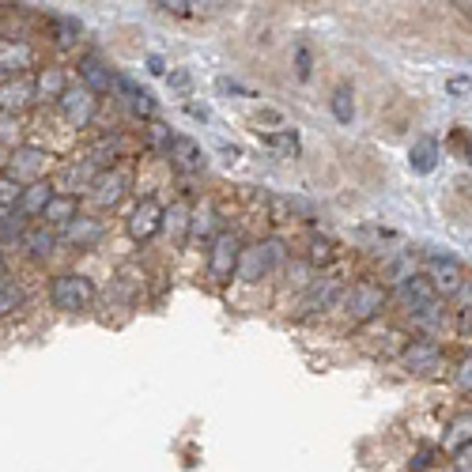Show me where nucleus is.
I'll list each match as a JSON object with an SVG mask.
<instances>
[{"label": "nucleus", "mask_w": 472, "mask_h": 472, "mask_svg": "<svg viewBox=\"0 0 472 472\" xmlns=\"http://www.w3.org/2000/svg\"><path fill=\"white\" fill-rule=\"evenodd\" d=\"M220 152L231 155V159H239V155H242V148H234V144H223V140H220Z\"/></svg>", "instance_id": "44"}, {"label": "nucleus", "mask_w": 472, "mask_h": 472, "mask_svg": "<svg viewBox=\"0 0 472 472\" xmlns=\"http://www.w3.org/2000/svg\"><path fill=\"white\" fill-rule=\"evenodd\" d=\"M23 246H27V253H31V258H49V253L53 249H57V234H53V227H31L27 231V239H23Z\"/></svg>", "instance_id": "22"}, {"label": "nucleus", "mask_w": 472, "mask_h": 472, "mask_svg": "<svg viewBox=\"0 0 472 472\" xmlns=\"http://www.w3.org/2000/svg\"><path fill=\"white\" fill-rule=\"evenodd\" d=\"M472 442V412H465L461 420H453V427H450V434H446V446L450 450H461V446H468Z\"/></svg>", "instance_id": "29"}, {"label": "nucleus", "mask_w": 472, "mask_h": 472, "mask_svg": "<svg viewBox=\"0 0 472 472\" xmlns=\"http://www.w3.org/2000/svg\"><path fill=\"white\" fill-rule=\"evenodd\" d=\"M102 234H106V227H102L99 220H91V215H80V220H72V223L65 227L61 239H65L68 246H76V249H87V246L102 242Z\"/></svg>", "instance_id": "12"}, {"label": "nucleus", "mask_w": 472, "mask_h": 472, "mask_svg": "<svg viewBox=\"0 0 472 472\" xmlns=\"http://www.w3.org/2000/svg\"><path fill=\"white\" fill-rule=\"evenodd\" d=\"M125 186H129V178H125L121 170H114V174H102V178L95 181V205H102V208H114V205L121 201Z\"/></svg>", "instance_id": "19"}, {"label": "nucleus", "mask_w": 472, "mask_h": 472, "mask_svg": "<svg viewBox=\"0 0 472 472\" xmlns=\"http://www.w3.org/2000/svg\"><path fill=\"white\" fill-rule=\"evenodd\" d=\"M46 167H49V152L34 148V144H20V148L8 155V174L20 178V181H31V186L34 181H42Z\"/></svg>", "instance_id": "4"}, {"label": "nucleus", "mask_w": 472, "mask_h": 472, "mask_svg": "<svg viewBox=\"0 0 472 472\" xmlns=\"http://www.w3.org/2000/svg\"><path fill=\"white\" fill-rule=\"evenodd\" d=\"M446 91H450V95H465V91H472V76H453L446 83Z\"/></svg>", "instance_id": "38"}, {"label": "nucleus", "mask_w": 472, "mask_h": 472, "mask_svg": "<svg viewBox=\"0 0 472 472\" xmlns=\"http://www.w3.org/2000/svg\"><path fill=\"white\" fill-rule=\"evenodd\" d=\"M65 68H42L34 76V102H61L65 99Z\"/></svg>", "instance_id": "14"}, {"label": "nucleus", "mask_w": 472, "mask_h": 472, "mask_svg": "<svg viewBox=\"0 0 472 472\" xmlns=\"http://www.w3.org/2000/svg\"><path fill=\"white\" fill-rule=\"evenodd\" d=\"M49 23H53V31H57V42L61 46H72V42L80 39V31H83L80 20H72V15H53Z\"/></svg>", "instance_id": "31"}, {"label": "nucleus", "mask_w": 472, "mask_h": 472, "mask_svg": "<svg viewBox=\"0 0 472 472\" xmlns=\"http://www.w3.org/2000/svg\"><path fill=\"white\" fill-rule=\"evenodd\" d=\"M23 287L20 284H15L12 276H4V280H0V318H8V314H15V310H20V306H23Z\"/></svg>", "instance_id": "24"}, {"label": "nucleus", "mask_w": 472, "mask_h": 472, "mask_svg": "<svg viewBox=\"0 0 472 472\" xmlns=\"http://www.w3.org/2000/svg\"><path fill=\"white\" fill-rule=\"evenodd\" d=\"M23 239H27L23 215H20V212H4V215H0V253L20 249V242H23Z\"/></svg>", "instance_id": "21"}, {"label": "nucleus", "mask_w": 472, "mask_h": 472, "mask_svg": "<svg viewBox=\"0 0 472 472\" xmlns=\"http://www.w3.org/2000/svg\"><path fill=\"white\" fill-rule=\"evenodd\" d=\"M458 472H472V442L458 450Z\"/></svg>", "instance_id": "39"}, {"label": "nucleus", "mask_w": 472, "mask_h": 472, "mask_svg": "<svg viewBox=\"0 0 472 472\" xmlns=\"http://www.w3.org/2000/svg\"><path fill=\"white\" fill-rule=\"evenodd\" d=\"M186 114H189V118H197V121H208V118H212L205 102H189V106H186Z\"/></svg>", "instance_id": "42"}, {"label": "nucleus", "mask_w": 472, "mask_h": 472, "mask_svg": "<svg viewBox=\"0 0 472 472\" xmlns=\"http://www.w3.org/2000/svg\"><path fill=\"white\" fill-rule=\"evenodd\" d=\"M434 363H439V348H434V344H427V340L412 344V348L405 352V367H408V371H434Z\"/></svg>", "instance_id": "23"}, {"label": "nucleus", "mask_w": 472, "mask_h": 472, "mask_svg": "<svg viewBox=\"0 0 472 472\" xmlns=\"http://www.w3.org/2000/svg\"><path fill=\"white\" fill-rule=\"evenodd\" d=\"M284 261V246L280 242H261V246H249L242 249V261H239V280L246 284H258L265 272H272Z\"/></svg>", "instance_id": "2"}, {"label": "nucleus", "mask_w": 472, "mask_h": 472, "mask_svg": "<svg viewBox=\"0 0 472 472\" xmlns=\"http://www.w3.org/2000/svg\"><path fill=\"white\" fill-rule=\"evenodd\" d=\"M239 261H242V242L234 239V234H220V239L212 242V249H208V272H212V280L227 284L231 276H239Z\"/></svg>", "instance_id": "3"}, {"label": "nucleus", "mask_w": 472, "mask_h": 472, "mask_svg": "<svg viewBox=\"0 0 472 472\" xmlns=\"http://www.w3.org/2000/svg\"><path fill=\"white\" fill-rule=\"evenodd\" d=\"M310 68H314L310 49H306V46H299V49H295V72H299V80H310Z\"/></svg>", "instance_id": "36"}, {"label": "nucleus", "mask_w": 472, "mask_h": 472, "mask_svg": "<svg viewBox=\"0 0 472 472\" xmlns=\"http://www.w3.org/2000/svg\"><path fill=\"white\" fill-rule=\"evenodd\" d=\"M401 299L415 314H427V310H434V302H439V292H434V284L427 276H408V280H401Z\"/></svg>", "instance_id": "9"}, {"label": "nucleus", "mask_w": 472, "mask_h": 472, "mask_svg": "<svg viewBox=\"0 0 472 472\" xmlns=\"http://www.w3.org/2000/svg\"><path fill=\"white\" fill-rule=\"evenodd\" d=\"M337 292H340L337 280H318V284L310 287V292H306V310H318V306L325 310V306H329V302L337 299Z\"/></svg>", "instance_id": "26"}, {"label": "nucleus", "mask_w": 472, "mask_h": 472, "mask_svg": "<svg viewBox=\"0 0 472 472\" xmlns=\"http://www.w3.org/2000/svg\"><path fill=\"white\" fill-rule=\"evenodd\" d=\"M162 12H170V15H189L193 4H186V0H170V4H159Z\"/></svg>", "instance_id": "41"}, {"label": "nucleus", "mask_w": 472, "mask_h": 472, "mask_svg": "<svg viewBox=\"0 0 472 472\" xmlns=\"http://www.w3.org/2000/svg\"><path fill=\"white\" fill-rule=\"evenodd\" d=\"M167 80H170V87H174V91H186V87L193 83V76H189V72H186V68H174V72H170V76H167Z\"/></svg>", "instance_id": "37"}, {"label": "nucleus", "mask_w": 472, "mask_h": 472, "mask_svg": "<svg viewBox=\"0 0 472 472\" xmlns=\"http://www.w3.org/2000/svg\"><path fill=\"white\" fill-rule=\"evenodd\" d=\"M148 144H152V148H159V152H170L174 136H170L167 125H152V129H148Z\"/></svg>", "instance_id": "34"}, {"label": "nucleus", "mask_w": 472, "mask_h": 472, "mask_svg": "<svg viewBox=\"0 0 472 472\" xmlns=\"http://www.w3.org/2000/svg\"><path fill=\"white\" fill-rule=\"evenodd\" d=\"M344 306H348V314L355 321H367V318H374L386 306V295H382V287H378V284H355L352 292L344 295Z\"/></svg>", "instance_id": "7"}, {"label": "nucleus", "mask_w": 472, "mask_h": 472, "mask_svg": "<svg viewBox=\"0 0 472 472\" xmlns=\"http://www.w3.org/2000/svg\"><path fill=\"white\" fill-rule=\"evenodd\" d=\"M4 155H8V148H4V144H0V162H8V159H4Z\"/></svg>", "instance_id": "46"}, {"label": "nucleus", "mask_w": 472, "mask_h": 472, "mask_svg": "<svg viewBox=\"0 0 472 472\" xmlns=\"http://www.w3.org/2000/svg\"><path fill=\"white\" fill-rule=\"evenodd\" d=\"M148 68L155 72V76H162V72H167V61H162L159 53H152V57H148Z\"/></svg>", "instance_id": "43"}, {"label": "nucleus", "mask_w": 472, "mask_h": 472, "mask_svg": "<svg viewBox=\"0 0 472 472\" xmlns=\"http://www.w3.org/2000/svg\"><path fill=\"white\" fill-rule=\"evenodd\" d=\"M329 106H333V118H337L340 125H352V118H355L352 87H337V91H333V99H329Z\"/></svg>", "instance_id": "28"}, {"label": "nucleus", "mask_w": 472, "mask_h": 472, "mask_svg": "<svg viewBox=\"0 0 472 472\" xmlns=\"http://www.w3.org/2000/svg\"><path fill=\"white\" fill-rule=\"evenodd\" d=\"M34 102V80H4L0 83V114H15L20 118V110H27V106Z\"/></svg>", "instance_id": "8"}, {"label": "nucleus", "mask_w": 472, "mask_h": 472, "mask_svg": "<svg viewBox=\"0 0 472 472\" xmlns=\"http://www.w3.org/2000/svg\"><path fill=\"white\" fill-rule=\"evenodd\" d=\"M61 110H65L68 125H76V129H87V125L95 121L99 99L91 95L87 87H68V91H65V99H61Z\"/></svg>", "instance_id": "6"}, {"label": "nucleus", "mask_w": 472, "mask_h": 472, "mask_svg": "<svg viewBox=\"0 0 472 472\" xmlns=\"http://www.w3.org/2000/svg\"><path fill=\"white\" fill-rule=\"evenodd\" d=\"M431 284H434V292H442V295H453L461 287V265L450 258V253H442V258H434L431 261V276H427Z\"/></svg>", "instance_id": "11"}, {"label": "nucleus", "mask_w": 472, "mask_h": 472, "mask_svg": "<svg viewBox=\"0 0 472 472\" xmlns=\"http://www.w3.org/2000/svg\"><path fill=\"white\" fill-rule=\"evenodd\" d=\"M162 215H167V208H162L155 197H144V201L133 208V215H129V234L140 239V242H148L152 234L162 231Z\"/></svg>", "instance_id": "5"}, {"label": "nucleus", "mask_w": 472, "mask_h": 472, "mask_svg": "<svg viewBox=\"0 0 472 472\" xmlns=\"http://www.w3.org/2000/svg\"><path fill=\"white\" fill-rule=\"evenodd\" d=\"M189 205H181V201H174L170 208H167V215H162V227H167L170 234H174V239H181V234H186L189 231Z\"/></svg>", "instance_id": "27"}, {"label": "nucleus", "mask_w": 472, "mask_h": 472, "mask_svg": "<svg viewBox=\"0 0 472 472\" xmlns=\"http://www.w3.org/2000/svg\"><path fill=\"white\" fill-rule=\"evenodd\" d=\"M310 261L329 265V261H333V242H329V239H314V246H310Z\"/></svg>", "instance_id": "35"}, {"label": "nucleus", "mask_w": 472, "mask_h": 472, "mask_svg": "<svg viewBox=\"0 0 472 472\" xmlns=\"http://www.w3.org/2000/svg\"><path fill=\"white\" fill-rule=\"evenodd\" d=\"M268 148H276L280 155H299V133L295 129H280V133H268L265 136Z\"/></svg>", "instance_id": "30"}, {"label": "nucleus", "mask_w": 472, "mask_h": 472, "mask_svg": "<svg viewBox=\"0 0 472 472\" xmlns=\"http://www.w3.org/2000/svg\"><path fill=\"white\" fill-rule=\"evenodd\" d=\"M53 186L49 181H34V186H27L23 189V201H20V215L23 220H31V215H42L46 208H49V201H53Z\"/></svg>", "instance_id": "18"}, {"label": "nucleus", "mask_w": 472, "mask_h": 472, "mask_svg": "<svg viewBox=\"0 0 472 472\" xmlns=\"http://www.w3.org/2000/svg\"><path fill=\"white\" fill-rule=\"evenodd\" d=\"M46 227H68L72 220H80V197L76 193H57L49 201V208L42 212Z\"/></svg>", "instance_id": "13"}, {"label": "nucleus", "mask_w": 472, "mask_h": 472, "mask_svg": "<svg viewBox=\"0 0 472 472\" xmlns=\"http://www.w3.org/2000/svg\"><path fill=\"white\" fill-rule=\"evenodd\" d=\"M181 170H201L205 167V152H201V144L197 140H189V136H174V144H170V152H167Z\"/></svg>", "instance_id": "16"}, {"label": "nucleus", "mask_w": 472, "mask_h": 472, "mask_svg": "<svg viewBox=\"0 0 472 472\" xmlns=\"http://www.w3.org/2000/svg\"><path fill=\"white\" fill-rule=\"evenodd\" d=\"M215 227V212L212 208H201V212H197L193 215V223H189V234H193V239H205V234Z\"/></svg>", "instance_id": "33"}, {"label": "nucleus", "mask_w": 472, "mask_h": 472, "mask_svg": "<svg viewBox=\"0 0 472 472\" xmlns=\"http://www.w3.org/2000/svg\"><path fill=\"white\" fill-rule=\"evenodd\" d=\"M434 162H439V144H434L431 136H420L412 144V152H408V167L415 174H431Z\"/></svg>", "instance_id": "20"}, {"label": "nucleus", "mask_w": 472, "mask_h": 472, "mask_svg": "<svg viewBox=\"0 0 472 472\" xmlns=\"http://www.w3.org/2000/svg\"><path fill=\"white\" fill-rule=\"evenodd\" d=\"M23 189H27V186H23L20 178H12L8 170L0 174V208H4V212H8V208H20V201H23Z\"/></svg>", "instance_id": "25"}, {"label": "nucleus", "mask_w": 472, "mask_h": 472, "mask_svg": "<svg viewBox=\"0 0 472 472\" xmlns=\"http://www.w3.org/2000/svg\"><path fill=\"white\" fill-rule=\"evenodd\" d=\"M458 386H461V389H472V359L461 363V371H458Z\"/></svg>", "instance_id": "40"}, {"label": "nucleus", "mask_w": 472, "mask_h": 472, "mask_svg": "<svg viewBox=\"0 0 472 472\" xmlns=\"http://www.w3.org/2000/svg\"><path fill=\"white\" fill-rule=\"evenodd\" d=\"M8 276V265H4V258H0V280H4Z\"/></svg>", "instance_id": "45"}, {"label": "nucleus", "mask_w": 472, "mask_h": 472, "mask_svg": "<svg viewBox=\"0 0 472 472\" xmlns=\"http://www.w3.org/2000/svg\"><path fill=\"white\" fill-rule=\"evenodd\" d=\"M49 299H53V306L57 310H65V314H80V310H87L91 306V299H95V284H91L87 276H57L49 284Z\"/></svg>", "instance_id": "1"}, {"label": "nucleus", "mask_w": 472, "mask_h": 472, "mask_svg": "<svg viewBox=\"0 0 472 472\" xmlns=\"http://www.w3.org/2000/svg\"><path fill=\"white\" fill-rule=\"evenodd\" d=\"M80 80H83V87L91 91V95H106V91L114 87V72L106 68L99 57H83L80 61Z\"/></svg>", "instance_id": "15"}, {"label": "nucleus", "mask_w": 472, "mask_h": 472, "mask_svg": "<svg viewBox=\"0 0 472 472\" xmlns=\"http://www.w3.org/2000/svg\"><path fill=\"white\" fill-rule=\"evenodd\" d=\"M114 159H118V140H106V136H102L95 148H91V155H87L91 167H110Z\"/></svg>", "instance_id": "32"}, {"label": "nucleus", "mask_w": 472, "mask_h": 472, "mask_svg": "<svg viewBox=\"0 0 472 472\" xmlns=\"http://www.w3.org/2000/svg\"><path fill=\"white\" fill-rule=\"evenodd\" d=\"M34 65V53H31V46H23V42H15V39H0V72H4L8 80H15L23 68H31Z\"/></svg>", "instance_id": "10"}, {"label": "nucleus", "mask_w": 472, "mask_h": 472, "mask_svg": "<svg viewBox=\"0 0 472 472\" xmlns=\"http://www.w3.org/2000/svg\"><path fill=\"white\" fill-rule=\"evenodd\" d=\"M114 87L121 91L125 99H129V106L140 114V118H152L155 114V99H152V91L148 87H136L129 76H114Z\"/></svg>", "instance_id": "17"}]
</instances>
